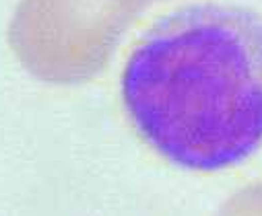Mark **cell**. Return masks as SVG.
<instances>
[{
	"mask_svg": "<svg viewBox=\"0 0 262 216\" xmlns=\"http://www.w3.org/2000/svg\"><path fill=\"white\" fill-rule=\"evenodd\" d=\"M139 136L169 163L213 173L262 147V15L196 3L161 17L120 79Z\"/></svg>",
	"mask_w": 262,
	"mask_h": 216,
	"instance_id": "6da1fadb",
	"label": "cell"
},
{
	"mask_svg": "<svg viewBox=\"0 0 262 216\" xmlns=\"http://www.w3.org/2000/svg\"><path fill=\"white\" fill-rule=\"evenodd\" d=\"M126 23L124 0H21L9 43L31 75L77 83L105 64Z\"/></svg>",
	"mask_w": 262,
	"mask_h": 216,
	"instance_id": "7a4b0ae2",
	"label": "cell"
}]
</instances>
